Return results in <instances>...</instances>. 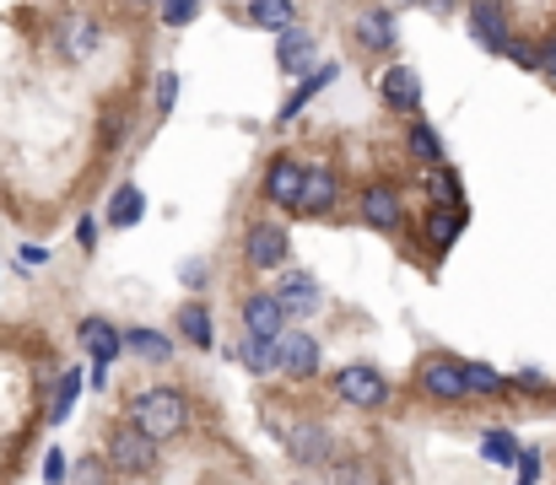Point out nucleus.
<instances>
[{
  "mask_svg": "<svg viewBox=\"0 0 556 485\" xmlns=\"http://www.w3.org/2000/svg\"><path fill=\"white\" fill-rule=\"evenodd\" d=\"M276 303H281V314H319V281L303 276V270H292L276 286Z\"/></svg>",
  "mask_w": 556,
  "mask_h": 485,
  "instance_id": "nucleus-15",
  "label": "nucleus"
},
{
  "mask_svg": "<svg viewBox=\"0 0 556 485\" xmlns=\"http://www.w3.org/2000/svg\"><path fill=\"white\" fill-rule=\"evenodd\" d=\"M416 388H421L427 399H438V405L470 399V388H465V361H454V356H443V350L421 356V361H416Z\"/></svg>",
  "mask_w": 556,
  "mask_h": 485,
  "instance_id": "nucleus-3",
  "label": "nucleus"
},
{
  "mask_svg": "<svg viewBox=\"0 0 556 485\" xmlns=\"http://www.w3.org/2000/svg\"><path fill=\"white\" fill-rule=\"evenodd\" d=\"M508 54H514V60H519V65H541V54H535V49H530V43H514V49H508Z\"/></svg>",
  "mask_w": 556,
  "mask_h": 485,
  "instance_id": "nucleus-38",
  "label": "nucleus"
},
{
  "mask_svg": "<svg viewBox=\"0 0 556 485\" xmlns=\"http://www.w3.org/2000/svg\"><path fill=\"white\" fill-rule=\"evenodd\" d=\"M243 16H249V22H260V27H281V33H287V27L298 22V5H281V0H260V5H249Z\"/></svg>",
  "mask_w": 556,
  "mask_h": 485,
  "instance_id": "nucleus-24",
  "label": "nucleus"
},
{
  "mask_svg": "<svg viewBox=\"0 0 556 485\" xmlns=\"http://www.w3.org/2000/svg\"><path fill=\"white\" fill-rule=\"evenodd\" d=\"M179 276H185V286H200V281H205V265H200V259H189Z\"/></svg>",
  "mask_w": 556,
  "mask_h": 485,
  "instance_id": "nucleus-37",
  "label": "nucleus"
},
{
  "mask_svg": "<svg viewBox=\"0 0 556 485\" xmlns=\"http://www.w3.org/2000/svg\"><path fill=\"white\" fill-rule=\"evenodd\" d=\"M336 76H341V65H319V71H308V81H303V87H298V92H292V98L281 103V125H292V114H298V109H303V103H308L314 92H325V87H330Z\"/></svg>",
  "mask_w": 556,
  "mask_h": 485,
  "instance_id": "nucleus-21",
  "label": "nucleus"
},
{
  "mask_svg": "<svg viewBox=\"0 0 556 485\" xmlns=\"http://www.w3.org/2000/svg\"><path fill=\"white\" fill-rule=\"evenodd\" d=\"M76 394H81V372H65V378H60V394H54V421H65V416H71Z\"/></svg>",
  "mask_w": 556,
  "mask_h": 485,
  "instance_id": "nucleus-31",
  "label": "nucleus"
},
{
  "mask_svg": "<svg viewBox=\"0 0 556 485\" xmlns=\"http://www.w3.org/2000/svg\"><path fill=\"white\" fill-rule=\"evenodd\" d=\"M325 485H383V481H378V464L372 459H330Z\"/></svg>",
  "mask_w": 556,
  "mask_h": 485,
  "instance_id": "nucleus-20",
  "label": "nucleus"
},
{
  "mask_svg": "<svg viewBox=\"0 0 556 485\" xmlns=\"http://www.w3.org/2000/svg\"><path fill=\"white\" fill-rule=\"evenodd\" d=\"M152 103H157V114H168V109L179 103V76H174V71H163V81H157V92H152Z\"/></svg>",
  "mask_w": 556,
  "mask_h": 485,
  "instance_id": "nucleus-33",
  "label": "nucleus"
},
{
  "mask_svg": "<svg viewBox=\"0 0 556 485\" xmlns=\"http://www.w3.org/2000/svg\"><path fill=\"white\" fill-rule=\"evenodd\" d=\"M65 481H76V485H109V481H114V470H109L103 459H76V470H71Z\"/></svg>",
  "mask_w": 556,
  "mask_h": 485,
  "instance_id": "nucleus-29",
  "label": "nucleus"
},
{
  "mask_svg": "<svg viewBox=\"0 0 556 485\" xmlns=\"http://www.w3.org/2000/svg\"><path fill=\"white\" fill-rule=\"evenodd\" d=\"M281 443H287V454H292L298 464H330V459H336L330 432H325L319 421H292V426L281 432Z\"/></svg>",
  "mask_w": 556,
  "mask_h": 485,
  "instance_id": "nucleus-8",
  "label": "nucleus"
},
{
  "mask_svg": "<svg viewBox=\"0 0 556 485\" xmlns=\"http://www.w3.org/2000/svg\"><path fill=\"white\" fill-rule=\"evenodd\" d=\"M238 361L249 372H276V340H243L238 345Z\"/></svg>",
  "mask_w": 556,
  "mask_h": 485,
  "instance_id": "nucleus-26",
  "label": "nucleus"
},
{
  "mask_svg": "<svg viewBox=\"0 0 556 485\" xmlns=\"http://www.w3.org/2000/svg\"><path fill=\"white\" fill-rule=\"evenodd\" d=\"M92 43H98V27H92V22H76V27L65 33V54H71V60H87Z\"/></svg>",
  "mask_w": 556,
  "mask_h": 485,
  "instance_id": "nucleus-28",
  "label": "nucleus"
},
{
  "mask_svg": "<svg viewBox=\"0 0 556 485\" xmlns=\"http://www.w3.org/2000/svg\"><path fill=\"white\" fill-rule=\"evenodd\" d=\"M336 399H346L352 410H383V405H389V378H383L378 367L352 361V367L336 372Z\"/></svg>",
  "mask_w": 556,
  "mask_h": 485,
  "instance_id": "nucleus-4",
  "label": "nucleus"
},
{
  "mask_svg": "<svg viewBox=\"0 0 556 485\" xmlns=\"http://www.w3.org/2000/svg\"><path fill=\"white\" fill-rule=\"evenodd\" d=\"M276 65H281L287 76H303V71L314 65V38H308L303 27H287V33L276 38Z\"/></svg>",
  "mask_w": 556,
  "mask_h": 485,
  "instance_id": "nucleus-17",
  "label": "nucleus"
},
{
  "mask_svg": "<svg viewBox=\"0 0 556 485\" xmlns=\"http://www.w3.org/2000/svg\"><path fill=\"white\" fill-rule=\"evenodd\" d=\"M276 372H287L292 383L314 378V372H319V340H314V334H303V329L281 334V340H276Z\"/></svg>",
  "mask_w": 556,
  "mask_h": 485,
  "instance_id": "nucleus-6",
  "label": "nucleus"
},
{
  "mask_svg": "<svg viewBox=\"0 0 556 485\" xmlns=\"http://www.w3.org/2000/svg\"><path fill=\"white\" fill-rule=\"evenodd\" d=\"M378 98H383L394 114H416V109H421V76H416L410 65H389V71L378 76Z\"/></svg>",
  "mask_w": 556,
  "mask_h": 485,
  "instance_id": "nucleus-9",
  "label": "nucleus"
},
{
  "mask_svg": "<svg viewBox=\"0 0 556 485\" xmlns=\"http://www.w3.org/2000/svg\"><path fill=\"white\" fill-rule=\"evenodd\" d=\"M238 319L249 329V340H281L287 334V314H281L276 292H249L243 308H238Z\"/></svg>",
  "mask_w": 556,
  "mask_h": 485,
  "instance_id": "nucleus-7",
  "label": "nucleus"
},
{
  "mask_svg": "<svg viewBox=\"0 0 556 485\" xmlns=\"http://www.w3.org/2000/svg\"><path fill=\"white\" fill-rule=\"evenodd\" d=\"M459 227H465L459 210H438V205H432V216H427V238H432L438 248H448V243L459 238Z\"/></svg>",
  "mask_w": 556,
  "mask_h": 485,
  "instance_id": "nucleus-25",
  "label": "nucleus"
},
{
  "mask_svg": "<svg viewBox=\"0 0 556 485\" xmlns=\"http://www.w3.org/2000/svg\"><path fill=\"white\" fill-rule=\"evenodd\" d=\"M76 334H81V345L98 356V367H109V361L125 350V334H119L109 319H81V329H76Z\"/></svg>",
  "mask_w": 556,
  "mask_h": 485,
  "instance_id": "nucleus-18",
  "label": "nucleus"
},
{
  "mask_svg": "<svg viewBox=\"0 0 556 485\" xmlns=\"http://www.w3.org/2000/svg\"><path fill=\"white\" fill-rule=\"evenodd\" d=\"M352 38H357L363 49H389V43H394V11H389V5H368V11H357Z\"/></svg>",
  "mask_w": 556,
  "mask_h": 485,
  "instance_id": "nucleus-14",
  "label": "nucleus"
},
{
  "mask_svg": "<svg viewBox=\"0 0 556 485\" xmlns=\"http://www.w3.org/2000/svg\"><path fill=\"white\" fill-rule=\"evenodd\" d=\"M432 200H438V210H459V216H470L465 189L454 183V173H448V167H432Z\"/></svg>",
  "mask_w": 556,
  "mask_h": 485,
  "instance_id": "nucleus-23",
  "label": "nucleus"
},
{
  "mask_svg": "<svg viewBox=\"0 0 556 485\" xmlns=\"http://www.w3.org/2000/svg\"><path fill=\"white\" fill-rule=\"evenodd\" d=\"M287 254H292V238H287L276 221H254V227L243 232V259H249L254 270H281Z\"/></svg>",
  "mask_w": 556,
  "mask_h": 485,
  "instance_id": "nucleus-5",
  "label": "nucleus"
},
{
  "mask_svg": "<svg viewBox=\"0 0 556 485\" xmlns=\"http://www.w3.org/2000/svg\"><path fill=\"white\" fill-rule=\"evenodd\" d=\"M141 210H147V194H141L136 183H125V189L109 200V221H114V227H136Z\"/></svg>",
  "mask_w": 556,
  "mask_h": 485,
  "instance_id": "nucleus-22",
  "label": "nucleus"
},
{
  "mask_svg": "<svg viewBox=\"0 0 556 485\" xmlns=\"http://www.w3.org/2000/svg\"><path fill=\"white\" fill-rule=\"evenodd\" d=\"M130 426L141 437H152V443H174V437H185L189 426V399L179 388H168V383H152L147 394L130 399Z\"/></svg>",
  "mask_w": 556,
  "mask_h": 485,
  "instance_id": "nucleus-1",
  "label": "nucleus"
},
{
  "mask_svg": "<svg viewBox=\"0 0 556 485\" xmlns=\"http://www.w3.org/2000/svg\"><path fill=\"white\" fill-rule=\"evenodd\" d=\"M303 167L308 162H292V157H276L265 167V200L281 205V210H298V194H303Z\"/></svg>",
  "mask_w": 556,
  "mask_h": 485,
  "instance_id": "nucleus-11",
  "label": "nucleus"
},
{
  "mask_svg": "<svg viewBox=\"0 0 556 485\" xmlns=\"http://www.w3.org/2000/svg\"><path fill=\"white\" fill-rule=\"evenodd\" d=\"M336 200H341V178H336L330 167L308 162V167H303V194H298V210H303V216H325Z\"/></svg>",
  "mask_w": 556,
  "mask_h": 485,
  "instance_id": "nucleus-10",
  "label": "nucleus"
},
{
  "mask_svg": "<svg viewBox=\"0 0 556 485\" xmlns=\"http://www.w3.org/2000/svg\"><path fill=\"white\" fill-rule=\"evenodd\" d=\"M22 265H27V270H38V265H49V248H38V243H27V248H22Z\"/></svg>",
  "mask_w": 556,
  "mask_h": 485,
  "instance_id": "nucleus-36",
  "label": "nucleus"
},
{
  "mask_svg": "<svg viewBox=\"0 0 556 485\" xmlns=\"http://www.w3.org/2000/svg\"><path fill=\"white\" fill-rule=\"evenodd\" d=\"M125 350L141 356V361H168V356H174V340H168L163 329H130V334H125Z\"/></svg>",
  "mask_w": 556,
  "mask_h": 485,
  "instance_id": "nucleus-19",
  "label": "nucleus"
},
{
  "mask_svg": "<svg viewBox=\"0 0 556 485\" xmlns=\"http://www.w3.org/2000/svg\"><path fill=\"white\" fill-rule=\"evenodd\" d=\"M103 464H109L114 475H125V481H147V475L157 470V443L141 437V432L125 421V426L109 432V454H103Z\"/></svg>",
  "mask_w": 556,
  "mask_h": 485,
  "instance_id": "nucleus-2",
  "label": "nucleus"
},
{
  "mask_svg": "<svg viewBox=\"0 0 556 485\" xmlns=\"http://www.w3.org/2000/svg\"><path fill=\"white\" fill-rule=\"evenodd\" d=\"M481 448H486V459H497V464H514V459H519V443H514V437H503V432H492Z\"/></svg>",
  "mask_w": 556,
  "mask_h": 485,
  "instance_id": "nucleus-32",
  "label": "nucleus"
},
{
  "mask_svg": "<svg viewBox=\"0 0 556 485\" xmlns=\"http://www.w3.org/2000/svg\"><path fill=\"white\" fill-rule=\"evenodd\" d=\"M470 33H476L492 54H508V49H514L508 11H503V5H492V0H476V5H470Z\"/></svg>",
  "mask_w": 556,
  "mask_h": 485,
  "instance_id": "nucleus-13",
  "label": "nucleus"
},
{
  "mask_svg": "<svg viewBox=\"0 0 556 485\" xmlns=\"http://www.w3.org/2000/svg\"><path fill=\"white\" fill-rule=\"evenodd\" d=\"M65 475H71V470H65V454H60V448H49V454H43V481L60 485Z\"/></svg>",
  "mask_w": 556,
  "mask_h": 485,
  "instance_id": "nucleus-35",
  "label": "nucleus"
},
{
  "mask_svg": "<svg viewBox=\"0 0 556 485\" xmlns=\"http://www.w3.org/2000/svg\"><path fill=\"white\" fill-rule=\"evenodd\" d=\"M174 329H179V340L194 345V350H211V345H216V323L205 314V303H185V308L174 314Z\"/></svg>",
  "mask_w": 556,
  "mask_h": 485,
  "instance_id": "nucleus-16",
  "label": "nucleus"
},
{
  "mask_svg": "<svg viewBox=\"0 0 556 485\" xmlns=\"http://www.w3.org/2000/svg\"><path fill=\"white\" fill-rule=\"evenodd\" d=\"M465 388H470V394H481V399H497L508 383H503L492 367H481V361H465Z\"/></svg>",
  "mask_w": 556,
  "mask_h": 485,
  "instance_id": "nucleus-27",
  "label": "nucleus"
},
{
  "mask_svg": "<svg viewBox=\"0 0 556 485\" xmlns=\"http://www.w3.org/2000/svg\"><path fill=\"white\" fill-rule=\"evenodd\" d=\"M194 16H200V5H189V0H174V5H163V22H168V27H189Z\"/></svg>",
  "mask_w": 556,
  "mask_h": 485,
  "instance_id": "nucleus-34",
  "label": "nucleus"
},
{
  "mask_svg": "<svg viewBox=\"0 0 556 485\" xmlns=\"http://www.w3.org/2000/svg\"><path fill=\"white\" fill-rule=\"evenodd\" d=\"M410 152H416V157H427L432 167H438V162H443V141H438L427 125H410Z\"/></svg>",
  "mask_w": 556,
  "mask_h": 485,
  "instance_id": "nucleus-30",
  "label": "nucleus"
},
{
  "mask_svg": "<svg viewBox=\"0 0 556 485\" xmlns=\"http://www.w3.org/2000/svg\"><path fill=\"white\" fill-rule=\"evenodd\" d=\"M357 210H363V221L378 227V232H400V221H405V205H400V194H394L389 183H368L363 200H357Z\"/></svg>",
  "mask_w": 556,
  "mask_h": 485,
  "instance_id": "nucleus-12",
  "label": "nucleus"
}]
</instances>
